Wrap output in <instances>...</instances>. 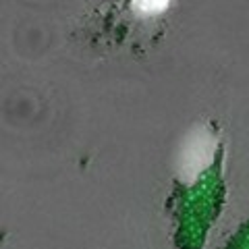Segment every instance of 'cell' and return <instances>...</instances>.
I'll return each instance as SVG.
<instances>
[{
    "label": "cell",
    "instance_id": "1",
    "mask_svg": "<svg viewBox=\"0 0 249 249\" xmlns=\"http://www.w3.org/2000/svg\"><path fill=\"white\" fill-rule=\"evenodd\" d=\"M133 9L142 15H158L168 9V0H133Z\"/></svg>",
    "mask_w": 249,
    "mask_h": 249
}]
</instances>
